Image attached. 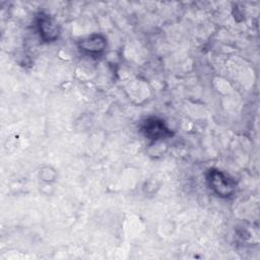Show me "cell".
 I'll return each instance as SVG.
<instances>
[{
    "label": "cell",
    "instance_id": "obj_3",
    "mask_svg": "<svg viewBox=\"0 0 260 260\" xmlns=\"http://www.w3.org/2000/svg\"><path fill=\"white\" fill-rule=\"evenodd\" d=\"M38 26H39L40 34L45 41L50 42L57 38V35H58L57 25L48 15H42L40 17L38 21Z\"/></svg>",
    "mask_w": 260,
    "mask_h": 260
},
{
    "label": "cell",
    "instance_id": "obj_2",
    "mask_svg": "<svg viewBox=\"0 0 260 260\" xmlns=\"http://www.w3.org/2000/svg\"><path fill=\"white\" fill-rule=\"evenodd\" d=\"M143 131L146 136H148L151 139H157L160 137H165L167 135H170V131L164 123L160 120L157 119H148L144 123Z\"/></svg>",
    "mask_w": 260,
    "mask_h": 260
},
{
    "label": "cell",
    "instance_id": "obj_1",
    "mask_svg": "<svg viewBox=\"0 0 260 260\" xmlns=\"http://www.w3.org/2000/svg\"><path fill=\"white\" fill-rule=\"evenodd\" d=\"M208 182L218 196L229 197L235 192L234 181L218 170L212 169L208 172Z\"/></svg>",
    "mask_w": 260,
    "mask_h": 260
}]
</instances>
